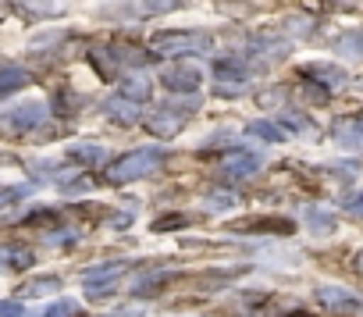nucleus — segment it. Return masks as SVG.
Returning <instances> with one entry per match:
<instances>
[{
	"label": "nucleus",
	"instance_id": "nucleus-1",
	"mask_svg": "<svg viewBox=\"0 0 363 317\" xmlns=\"http://www.w3.org/2000/svg\"><path fill=\"white\" fill-rule=\"evenodd\" d=\"M160 161H164V153H160L157 146L132 150V153H125V157H121L118 165H111V168H107V182H114V186H125V182L146 179V175H153V172L160 168Z\"/></svg>",
	"mask_w": 363,
	"mask_h": 317
},
{
	"label": "nucleus",
	"instance_id": "nucleus-33",
	"mask_svg": "<svg viewBox=\"0 0 363 317\" xmlns=\"http://www.w3.org/2000/svg\"><path fill=\"white\" fill-rule=\"evenodd\" d=\"M292 317H306V313H303V310H296V313H292Z\"/></svg>",
	"mask_w": 363,
	"mask_h": 317
},
{
	"label": "nucleus",
	"instance_id": "nucleus-34",
	"mask_svg": "<svg viewBox=\"0 0 363 317\" xmlns=\"http://www.w3.org/2000/svg\"><path fill=\"white\" fill-rule=\"evenodd\" d=\"M359 128H363V121H359Z\"/></svg>",
	"mask_w": 363,
	"mask_h": 317
},
{
	"label": "nucleus",
	"instance_id": "nucleus-17",
	"mask_svg": "<svg viewBox=\"0 0 363 317\" xmlns=\"http://www.w3.org/2000/svg\"><path fill=\"white\" fill-rule=\"evenodd\" d=\"M218 82H242L246 79V68L239 61H218Z\"/></svg>",
	"mask_w": 363,
	"mask_h": 317
},
{
	"label": "nucleus",
	"instance_id": "nucleus-2",
	"mask_svg": "<svg viewBox=\"0 0 363 317\" xmlns=\"http://www.w3.org/2000/svg\"><path fill=\"white\" fill-rule=\"evenodd\" d=\"M214 43L207 33H157L153 50L160 54H207Z\"/></svg>",
	"mask_w": 363,
	"mask_h": 317
},
{
	"label": "nucleus",
	"instance_id": "nucleus-25",
	"mask_svg": "<svg viewBox=\"0 0 363 317\" xmlns=\"http://www.w3.org/2000/svg\"><path fill=\"white\" fill-rule=\"evenodd\" d=\"M207 207L211 211H232L235 207V196H207Z\"/></svg>",
	"mask_w": 363,
	"mask_h": 317
},
{
	"label": "nucleus",
	"instance_id": "nucleus-11",
	"mask_svg": "<svg viewBox=\"0 0 363 317\" xmlns=\"http://www.w3.org/2000/svg\"><path fill=\"white\" fill-rule=\"evenodd\" d=\"M22 86H29V72L26 68H18V65H4V68H0V96H8V93L22 89Z\"/></svg>",
	"mask_w": 363,
	"mask_h": 317
},
{
	"label": "nucleus",
	"instance_id": "nucleus-15",
	"mask_svg": "<svg viewBox=\"0 0 363 317\" xmlns=\"http://www.w3.org/2000/svg\"><path fill=\"white\" fill-rule=\"evenodd\" d=\"M250 135H260V139H267V143H281V139H289L285 125H278V121H253V125H250Z\"/></svg>",
	"mask_w": 363,
	"mask_h": 317
},
{
	"label": "nucleus",
	"instance_id": "nucleus-30",
	"mask_svg": "<svg viewBox=\"0 0 363 317\" xmlns=\"http://www.w3.org/2000/svg\"><path fill=\"white\" fill-rule=\"evenodd\" d=\"M356 271H359V274H363V253H359V257H356Z\"/></svg>",
	"mask_w": 363,
	"mask_h": 317
},
{
	"label": "nucleus",
	"instance_id": "nucleus-10",
	"mask_svg": "<svg viewBox=\"0 0 363 317\" xmlns=\"http://www.w3.org/2000/svg\"><path fill=\"white\" fill-rule=\"evenodd\" d=\"M36 264V253L26 250V246H0V267L8 271H26Z\"/></svg>",
	"mask_w": 363,
	"mask_h": 317
},
{
	"label": "nucleus",
	"instance_id": "nucleus-23",
	"mask_svg": "<svg viewBox=\"0 0 363 317\" xmlns=\"http://www.w3.org/2000/svg\"><path fill=\"white\" fill-rule=\"evenodd\" d=\"M182 225H186V218H178V214H167V218H160L153 228L157 232H174V228H182Z\"/></svg>",
	"mask_w": 363,
	"mask_h": 317
},
{
	"label": "nucleus",
	"instance_id": "nucleus-28",
	"mask_svg": "<svg viewBox=\"0 0 363 317\" xmlns=\"http://www.w3.org/2000/svg\"><path fill=\"white\" fill-rule=\"evenodd\" d=\"M345 207H349L352 214H363V193H359V196H349V200H345Z\"/></svg>",
	"mask_w": 363,
	"mask_h": 317
},
{
	"label": "nucleus",
	"instance_id": "nucleus-19",
	"mask_svg": "<svg viewBox=\"0 0 363 317\" xmlns=\"http://www.w3.org/2000/svg\"><path fill=\"white\" fill-rule=\"evenodd\" d=\"M61 289V278H40V282H29V285H22V296H47V292H57Z\"/></svg>",
	"mask_w": 363,
	"mask_h": 317
},
{
	"label": "nucleus",
	"instance_id": "nucleus-12",
	"mask_svg": "<svg viewBox=\"0 0 363 317\" xmlns=\"http://www.w3.org/2000/svg\"><path fill=\"white\" fill-rule=\"evenodd\" d=\"M128 271V260H114V264H100V267H86L82 282H114L118 274Z\"/></svg>",
	"mask_w": 363,
	"mask_h": 317
},
{
	"label": "nucleus",
	"instance_id": "nucleus-13",
	"mask_svg": "<svg viewBox=\"0 0 363 317\" xmlns=\"http://www.w3.org/2000/svg\"><path fill=\"white\" fill-rule=\"evenodd\" d=\"M68 157H72V161H79V165H104L107 161V150L104 146H93V143H79V146L68 150Z\"/></svg>",
	"mask_w": 363,
	"mask_h": 317
},
{
	"label": "nucleus",
	"instance_id": "nucleus-18",
	"mask_svg": "<svg viewBox=\"0 0 363 317\" xmlns=\"http://www.w3.org/2000/svg\"><path fill=\"white\" fill-rule=\"evenodd\" d=\"M281 125H289V128H296V132H303V135H317V125H313L310 118L296 114V111H285V114H281Z\"/></svg>",
	"mask_w": 363,
	"mask_h": 317
},
{
	"label": "nucleus",
	"instance_id": "nucleus-27",
	"mask_svg": "<svg viewBox=\"0 0 363 317\" xmlns=\"http://www.w3.org/2000/svg\"><path fill=\"white\" fill-rule=\"evenodd\" d=\"M257 100H260V104H281V100H285V93H281V89H271V93H260Z\"/></svg>",
	"mask_w": 363,
	"mask_h": 317
},
{
	"label": "nucleus",
	"instance_id": "nucleus-4",
	"mask_svg": "<svg viewBox=\"0 0 363 317\" xmlns=\"http://www.w3.org/2000/svg\"><path fill=\"white\" fill-rule=\"evenodd\" d=\"M196 107H200L196 100H193V104H174V107H160V111H157V114H153V118H150L146 125H150V132H153V135H164V139H167V135H174V132H178L182 125H186V118H189V114H193Z\"/></svg>",
	"mask_w": 363,
	"mask_h": 317
},
{
	"label": "nucleus",
	"instance_id": "nucleus-9",
	"mask_svg": "<svg viewBox=\"0 0 363 317\" xmlns=\"http://www.w3.org/2000/svg\"><path fill=\"white\" fill-rule=\"evenodd\" d=\"M303 79H313V82H320V86H342V79H345V72L338 68V65H324V61H313V65H303Z\"/></svg>",
	"mask_w": 363,
	"mask_h": 317
},
{
	"label": "nucleus",
	"instance_id": "nucleus-24",
	"mask_svg": "<svg viewBox=\"0 0 363 317\" xmlns=\"http://www.w3.org/2000/svg\"><path fill=\"white\" fill-rule=\"evenodd\" d=\"M342 50H345V54H363V33L345 36V40H342Z\"/></svg>",
	"mask_w": 363,
	"mask_h": 317
},
{
	"label": "nucleus",
	"instance_id": "nucleus-26",
	"mask_svg": "<svg viewBox=\"0 0 363 317\" xmlns=\"http://www.w3.org/2000/svg\"><path fill=\"white\" fill-rule=\"evenodd\" d=\"M132 218H135V211L128 207V211H118V214L111 218V225H114V228H128V225H132Z\"/></svg>",
	"mask_w": 363,
	"mask_h": 317
},
{
	"label": "nucleus",
	"instance_id": "nucleus-6",
	"mask_svg": "<svg viewBox=\"0 0 363 317\" xmlns=\"http://www.w3.org/2000/svg\"><path fill=\"white\" fill-rule=\"evenodd\" d=\"M260 153H250V150H235L228 157H221V175L225 179H250L260 172Z\"/></svg>",
	"mask_w": 363,
	"mask_h": 317
},
{
	"label": "nucleus",
	"instance_id": "nucleus-5",
	"mask_svg": "<svg viewBox=\"0 0 363 317\" xmlns=\"http://www.w3.org/2000/svg\"><path fill=\"white\" fill-rule=\"evenodd\" d=\"M160 79H164V86L171 93H196L200 82H203V72L193 68V65H186V61H174V65H164Z\"/></svg>",
	"mask_w": 363,
	"mask_h": 317
},
{
	"label": "nucleus",
	"instance_id": "nucleus-14",
	"mask_svg": "<svg viewBox=\"0 0 363 317\" xmlns=\"http://www.w3.org/2000/svg\"><path fill=\"white\" fill-rule=\"evenodd\" d=\"M306 228H310L313 235H331V232H335V221H331V214H328V211L310 207V211H306Z\"/></svg>",
	"mask_w": 363,
	"mask_h": 317
},
{
	"label": "nucleus",
	"instance_id": "nucleus-32",
	"mask_svg": "<svg viewBox=\"0 0 363 317\" xmlns=\"http://www.w3.org/2000/svg\"><path fill=\"white\" fill-rule=\"evenodd\" d=\"M356 89H359V93H363V79H359V82H356Z\"/></svg>",
	"mask_w": 363,
	"mask_h": 317
},
{
	"label": "nucleus",
	"instance_id": "nucleus-29",
	"mask_svg": "<svg viewBox=\"0 0 363 317\" xmlns=\"http://www.w3.org/2000/svg\"><path fill=\"white\" fill-rule=\"evenodd\" d=\"M150 8H157V11L160 8H174V0H150Z\"/></svg>",
	"mask_w": 363,
	"mask_h": 317
},
{
	"label": "nucleus",
	"instance_id": "nucleus-8",
	"mask_svg": "<svg viewBox=\"0 0 363 317\" xmlns=\"http://www.w3.org/2000/svg\"><path fill=\"white\" fill-rule=\"evenodd\" d=\"M107 118L118 121V125H135V121L143 118L139 100H128V96H114V100H107Z\"/></svg>",
	"mask_w": 363,
	"mask_h": 317
},
{
	"label": "nucleus",
	"instance_id": "nucleus-22",
	"mask_svg": "<svg viewBox=\"0 0 363 317\" xmlns=\"http://www.w3.org/2000/svg\"><path fill=\"white\" fill-rule=\"evenodd\" d=\"M0 317H26V306L18 299H0Z\"/></svg>",
	"mask_w": 363,
	"mask_h": 317
},
{
	"label": "nucleus",
	"instance_id": "nucleus-20",
	"mask_svg": "<svg viewBox=\"0 0 363 317\" xmlns=\"http://www.w3.org/2000/svg\"><path fill=\"white\" fill-rule=\"evenodd\" d=\"M79 313V303L75 299H57V303H50L40 317H75Z\"/></svg>",
	"mask_w": 363,
	"mask_h": 317
},
{
	"label": "nucleus",
	"instance_id": "nucleus-3",
	"mask_svg": "<svg viewBox=\"0 0 363 317\" xmlns=\"http://www.w3.org/2000/svg\"><path fill=\"white\" fill-rule=\"evenodd\" d=\"M47 118V107L40 100H29V104H15L8 111H0V125L11 128V132H33L36 125H43Z\"/></svg>",
	"mask_w": 363,
	"mask_h": 317
},
{
	"label": "nucleus",
	"instance_id": "nucleus-7",
	"mask_svg": "<svg viewBox=\"0 0 363 317\" xmlns=\"http://www.w3.org/2000/svg\"><path fill=\"white\" fill-rule=\"evenodd\" d=\"M317 299H320L328 310H335V313H352V310L363 306V303H359L349 289H342V285H320V289H317Z\"/></svg>",
	"mask_w": 363,
	"mask_h": 317
},
{
	"label": "nucleus",
	"instance_id": "nucleus-16",
	"mask_svg": "<svg viewBox=\"0 0 363 317\" xmlns=\"http://www.w3.org/2000/svg\"><path fill=\"white\" fill-rule=\"evenodd\" d=\"M121 96H128V100H150V82L146 79H139V75H132V79H125L121 82Z\"/></svg>",
	"mask_w": 363,
	"mask_h": 317
},
{
	"label": "nucleus",
	"instance_id": "nucleus-21",
	"mask_svg": "<svg viewBox=\"0 0 363 317\" xmlns=\"http://www.w3.org/2000/svg\"><path fill=\"white\" fill-rule=\"evenodd\" d=\"M303 100H310V104H328V86L306 79V82H303Z\"/></svg>",
	"mask_w": 363,
	"mask_h": 317
},
{
	"label": "nucleus",
	"instance_id": "nucleus-31",
	"mask_svg": "<svg viewBox=\"0 0 363 317\" xmlns=\"http://www.w3.org/2000/svg\"><path fill=\"white\" fill-rule=\"evenodd\" d=\"M111 317H139V313H132V310H128V313H111Z\"/></svg>",
	"mask_w": 363,
	"mask_h": 317
}]
</instances>
